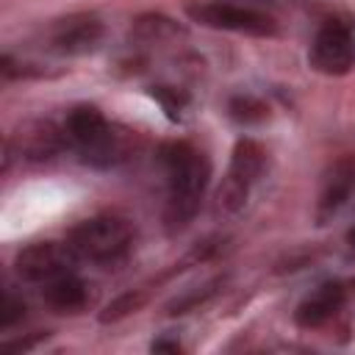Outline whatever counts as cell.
<instances>
[{"label": "cell", "mask_w": 355, "mask_h": 355, "mask_svg": "<svg viewBox=\"0 0 355 355\" xmlns=\"http://www.w3.org/2000/svg\"><path fill=\"white\" fill-rule=\"evenodd\" d=\"M25 316V305L14 297V294H6V300H3V311H0V324L3 327H11L14 322H19Z\"/></svg>", "instance_id": "17"}, {"label": "cell", "mask_w": 355, "mask_h": 355, "mask_svg": "<svg viewBox=\"0 0 355 355\" xmlns=\"http://www.w3.org/2000/svg\"><path fill=\"white\" fill-rule=\"evenodd\" d=\"M103 39V22L97 17H69L53 31V50L64 55H83L94 50Z\"/></svg>", "instance_id": "10"}, {"label": "cell", "mask_w": 355, "mask_h": 355, "mask_svg": "<svg viewBox=\"0 0 355 355\" xmlns=\"http://www.w3.org/2000/svg\"><path fill=\"white\" fill-rule=\"evenodd\" d=\"M347 302V286L341 280H327L316 286L294 311V322L300 327H319L327 319H333L341 305Z\"/></svg>", "instance_id": "9"}, {"label": "cell", "mask_w": 355, "mask_h": 355, "mask_svg": "<svg viewBox=\"0 0 355 355\" xmlns=\"http://www.w3.org/2000/svg\"><path fill=\"white\" fill-rule=\"evenodd\" d=\"M347 244H349V247H352V252H355V227L347 233Z\"/></svg>", "instance_id": "19"}, {"label": "cell", "mask_w": 355, "mask_h": 355, "mask_svg": "<svg viewBox=\"0 0 355 355\" xmlns=\"http://www.w3.org/2000/svg\"><path fill=\"white\" fill-rule=\"evenodd\" d=\"M75 252L69 247H58L53 241H39L17 252L14 269L28 283H50L69 272Z\"/></svg>", "instance_id": "7"}, {"label": "cell", "mask_w": 355, "mask_h": 355, "mask_svg": "<svg viewBox=\"0 0 355 355\" xmlns=\"http://www.w3.org/2000/svg\"><path fill=\"white\" fill-rule=\"evenodd\" d=\"M352 197H355V153H347V155L336 158L322 175V189H319V200H316L319 225H324L330 216H336Z\"/></svg>", "instance_id": "8"}, {"label": "cell", "mask_w": 355, "mask_h": 355, "mask_svg": "<svg viewBox=\"0 0 355 355\" xmlns=\"http://www.w3.org/2000/svg\"><path fill=\"white\" fill-rule=\"evenodd\" d=\"M216 286H222V280L216 277V280H211V283H205L200 291H189V294H183V297H175L169 305H166V313H186V311H191V308H197V305H202L214 291H216Z\"/></svg>", "instance_id": "15"}, {"label": "cell", "mask_w": 355, "mask_h": 355, "mask_svg": "<svg viewBox=\"0 0 355 355\" xmlns=\"http://www.w3.org/2000/svg\"><path fill=\"white\" fill-rule=\"evenodd\" d=\"M150 349L153 352H180V344L178 341H169V338H158V341H153Z\"/></svg>", "instance_id": "18"}, {"label": "cell", "mask_w": 355, "mask_h": 355, "mask_svg": "<svg viewBox=\"0 0 355 355\" xmlns=\"http://www.w3.org/2000/svg\"><path fill=\"white\" fill-rule=\"evenodd\" d=\"M86 300H89V288L72 272L44 283V302L58 313H75L86 305Z\"/></svg>", "instance_id": "12"}, {"label": "cell", "mask_w": 355, "mask_h": 355, "mask_svg": "<svg viewBox=\"0 0 355 355\" xmlns=\"http://www.w3.org/2000/svg\"><path fill=\"white\" fill-rule=\"evenodd\" d=\"M144 302H147V294H144V291H125V294H119L116 300H111V302L100 311V322H103V324L119 322V319L136 313Z\"/></svg>", "instance_id": "14"}, {"label": "cell", "mask_w": 355, "mask_h": 355, "mask_svg": "<svg viewBox=\"0 0 355 355\" xmlns=\"http://www.w3.org/2000/svg\"><path fill=\"white\" fill-rule=\"evenodd\" d=\"M266 169V150L255 139H239L233 147V158L227 175L214 197V216H233L244 208L250 189L261 180Z\"/></svg>", "instance_id": "4"}, {"label": "cell", "mask_w": 355, "mask_h": 355, "mask_svg": "<svg viewBox=\"0 0 355 355\" xmlns=\"http://www.w3.org/2000/svg\"><path fill=\"white\" fill-rule=\"evenodd\" d=\"M158 158L166 169V208L164 222L169 233L183 230L200 211L202 194L211 180L208 158L186 141H166L158 150Z\"/></svg>", "instance_id": "1"}, {"label": "cell", "mask_w": 355, "mask_h": 355, "mask_svg": "<svg viewBox=\"0 0 355 355\" xmlns=\"http://www.w3.org/2000/svg\"><path fill=\"white\" fill-rule=\"evenodd\" d=\"M133 244V230L119 216H92L75 225L67 236V247L80 261L92 263H116L128 255Z\"/></svg>", "instance_id": "3"}, {"label": "cell", "mask_w": 355, "mask_h": 355, "mask_svg": "<svg viewBox=\"0 0 355 355\" xmlns=\"http://www.w3.org/2000/svg\"><path fill=\"white\" fill-rule=\"evenodd\" d=\"M189 19L214 28V31H233V33H247V36H275L277 22L255 8L233 6V3H189L186 6Z\"/></svg>", "instance_id": "5"}, {"label": "cell", "mask_w": 355, "mask_h": 355, "mask_svg": "<svg viewBox=\"0 0 355 355\" xmlns=\"http://www.w3.org/2000/svg\"><path fill=\"white\" fill-rule=\"evenodd\" d=\"M227 111H230V116H233L236 122H244V125L269 119V105H266L263 100L252 97V94H239V97H233L230 105H227Z\"/></svg>", "instance_id": "13"}, {"label": "cell", "mask_w": 355, "mask_h": 355, "mask_svg": "<svg viewBox=\"0 0 355 355\" xmlns=\"http://www.w3.org/2000/svg\"><path fill=\"white\" fill-rule=\"evenodd\" d=\"M8 147H17L25 158H50L61 150V133L53 128V122H31L14 133Z\"/></svg>", "instance_id": "11"}, {"label": "cell", "mask_w": 355, "mask_h": 355, "mask_svg": "<svg viewBox=\"0 0 355 355\" xmlns=\"http://www.w3.org/2000/svg\"><path fill=\"white\" fill-rule=\"evenodd\" d=\"M308 64L330 78L347 75L355 67V33L349 25L344 22H324L319 28V33L313 36L311 53H308Z\"/></svg>", "instance_id": "6"}, {"label": "cell", "mask_w": 355, "mask_h": 355, "mask_svg": "<svg viewBox=\"0 0 355 355\" xmlns=\"http://www.w3.org/2000/svg\"><path fill=\"white\" fill-rule=\"evenodd\" d=\"M64 130L92 166H114L128 158V136L114 130L97 105H75L67 114Z\"/></svg>", "instance_id": "2"}, {"label": "cell", "mask_w": 355, "mask_h": 355, "mask_svg": "<svg viewBox=\"0 0 355 355\" xmlns=\"http://www.w3.org/2000/svg\"><path fill=\"white\" fill-rule=\"evenodd\" d=\"M153 97L161 103V108L166 111V116L169 119H180V111H183V105H186V97L180 94V92H175V89H166V86H155L153 89Z\"/></svg>", "instance_id": "16"}]
</instances>
